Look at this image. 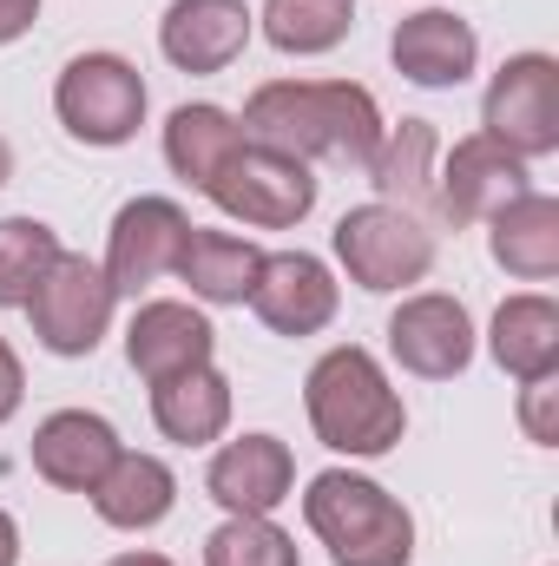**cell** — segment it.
Listing matches in <instances>:
<instances>
[{
    "label": "cell",
    "instance_id": "8992f818",
    "mask_svg": "<svg viewBox=\"0 0 559 566\" xmlns=\"http://www.w3.org/2000/svg\"><path fill=\"white\" fill-rule=\"evenodd\" d=\"M53 113L80 145H126L145 126V80L119 53H80L66 60L53 86Z\"/></svg>",
    "mask_w": 559,
    "mask_h": 566
},
{
    "label": "cell",
    "instance_id": "7c38bea8",
    "mask_svg": "<svg viewBox=\"0 0 559 566\" xmlns=\"http://www.w3.org/2000/svg\"><path fill=\"white\" fill-rule=\"evenodd\" d=\"M336 277L309 251H264V271L251 283V310L277 336H316L336 323Z\"/></svg>",
    "mask_w": 559,
    "mask_h": 566
},
{
    "label": "cell",
    "instance_id": "ac0fdd59",
    "mask_svg": "<svg viewBox=\"0 0 559 566\" xmlns=\"http://www.w3.org/2000/svg\"><path fill=\"white\" fill-rule=\"evenodd\" d=\"M487 251L507 277L547 283L559 277V198L547 191H520L514 205H500L487 218Z\"/></svg>",
    "mask_w": 559,
    "mask_h": 566
},
{
    "label": "cell",
    "instance_id": "d6986e66",
    "mask_svg": "<svg viewBox=\"0 0 559 566\" xmlns=\"http://www.w3.org/2000/svg\"><path fill=\"white\" fill-rule=\"evenodd\" d=\"M151 422L178 448H204V441H218L231 428V382L211 363L178 369V376L151 382Z\"/></svg>",
    "mask_w": 559,
    "mask_h": 566
},
{
    "label": "cell",
    "instance_id": "ba28073f",
    "mask_svg": "<svg viewBox=\"0 0 559 566\" xmlns=\"http://www.w3.org/2000/svg\"><path fill=\"white\" fill-rule=\"evenodd\" d=\"M487 139H500L514 158H547L559 151V60L553 53H514L481 99Z\"/></svg>",
    "mask_w": 559,
    "mask_h": 566
},
{
    "label": "cell",
    "instance_id": "4fadbf2b",
    "mask_svg": "<svg viewBox=\"0 0 559 566\" xmlns=\"http://www.w3.org/2000/svg\"><path fill=\"white\" fill-rule=\"evenodd\" d=\"M389 60H395L402 80H415L428 93H447V86L474 80V66H481V33H474L454 7H421L409 20H395Z\"/></svg>",
    "mask_w": 559,
    "mask_h": 566
},
{
    "label": "cell",
    "instance_id": "5bb4252c",
    "mask_svg": "<svg viewBox=\"0 0 559 566\" xmlns=\"http://www.w3.org/2000/svg\"><path fill=\"white\" fill-rule=\"evenodd\" d=\"M257 13L244 0H171L158 20V53L178 73H224L251 46Z\"/></svg>",
    "mask_w": 559,
    "mask_h": 566
},
{
    "label": "cell",
    "instance_id": "f1b7e54d",
    "mask_svg": "<svg viewBox=\"0 0 559 566\" xmlns=\"http://www.w3.org/2000/svg\"><path fill=\"white\" fill-rule=\"evenodd\" d=\"M20 396H27V369H20V356H13V343L0 336V428L20 416Z\"/></svg>",
    "mask_w": 559,
    "mask_h": 566
},
{
    "label": "cell",
    "instance_id": "277c9868",
    "mask_svg": "<svg viewBox=\"0 0 559 566\" xmlns=\"http://www.w3.org/2000/svg\"><path fill=\"white\" fill-rule=\"evenodd\" d=\"M204 198H211L224 218H238V224L289 231V224H303V218L316 211V171H309L303 158L277 151V145L244 139L224 165H218V178H211Z\"/></svg>",
    "mask_w": 559,
    "mask_h": 566
},
{
    "label": "cell",
    "instance_id": "9a60e30c",
    "mask_svg": "<svg viewBox=\"0 0 559 566\" xmlns=\"http://www.w3.org/2000/svg\"><path fill=\"white\" fill-rule=\"evenodd\" d=\"M289 488H296V454L277 434H244V441L218 448L204 468V494L224 514H277Z\"/></svg>",
    "mask_w": 559,
    "mask_h": 566
},
{
    "label": "cell",
    "instance_id": "3957f363",
    "mask_svg": "<svg viewBox=\"0 0 559 566\" xmlns=\"http://www.w3.org/2000/svg\"><path fill=\"white\" fill-rule=\"evenodd\" d=\"M309 534L329 547V566H409L415 560V514L369 474L323 468L303 494Z\"/></svg>",
    "mask_w": 559,
    "mask_h": 566
},
{
    "label": "cell",
    "instance_id": "484cf974",
    "mask_svg": "<svg viewBox=\"0 0 559 566\" xmlns=\"http://www.w3.org/2000/svg\"><path fill=\"white\" fill-rule=\"evenodd\" d=\"M53 258H60L53 224H40V218H7V224H0V310H20V303L33 296V283L53 271Z\"/></svg>",
    "mask_w": 559,
    "mask_h": 566
},
{
    "label": "cell",
    "instance_id": "4dcf8cb0",
    "mask_svg": "<svg viewBox=\"0 0 559 566\" xmlns=\"http://www.w3.org/2000/svg\"><path fill=\"white\" fill-rule=\"evenodd\" d=\"M0 566H20V527L7 507H0Z\"/></svg>",
    "mask_w": 559,
    "mask_h": 566
},
{
    "label": "cell",
    "instance_id": "2e32d148",
    "mask_svg": "<svg viewBox=\"0 0 559 566\" xmlns=\"http://www.w3.org/2000/svg\"><path fill=\"white\" fill-rule=\"evenodd\" d=\"M113 461H119V434L93 409H60L33 428V474L66 494H93Z\"/></svg>",
    "mask_w": 559,
    "mask_h": 566
},
{
    "label": "cell",
    "instance_id": "9c48e42d",
    "mask_svg": "<svg viewBox=\"0 0 559 566\" xmlns=\"http://www.w3.org/2000/svg\"><path fill=\"white\" fill-rule=\"evenodd\" d=\"M389 356L421 382H454L474 363V316L461 296L421 290L389 316Z\"/></svg>",
    "mask_w": 559,
    "mask_h": 566
},
{
    "label": "cell",
    "instance_id": "52a82bcc",
    "mask_svg": "<svg viewBox=\"0 0 559 566\" xmlns=\"http://www.w3.org/2000/svg\"><path fill=\"white\" fill-rule=\"evenodd\" d=\"M113 303H119V290L106 283V271H99L93 258L60 251L53 271L33 283V296H27L20 310L33 316L40 349H53V356H93L99 336L113 329Z\"/></svg>",
    "mask_w": 559,
    "mask_h": 566
},
{
    "label": "cell",
    "instance_id": "d6a6232c",
    "mask_svg": "<svg viewBox=\"0 0 559 566\" xmlns=\"http://www.w3.org/2000/svg\"><path fill=\"white\" fill-rule=\"evenodd\" d=\"M7 178H13V145L0 139V185H7Z\"/></svg>",
    "mask_w": 559,
    "mask_h": 566
},
{
    "label": "cell",
    "instance_id": "83f0119b",
    "mask_svg": "<svg viewBox=\"0 0 559 566\" xmlns=\"http://www.w3.org/2000/svg\"><path fill=\"white\" fill-rule=\"evenodd\" d=\"M553 402H559V369H553V376L520 382V428H527V441H540V448H553V441H559Z\"/></svg>",
    "mask_w": 559,
    "mask_h": 566
},
{
    "label": "cell",
    "instance_id": "8fae6325",
    "mask_svg": "<svg viewBox=\"0 0 559 566\" xmlns=\"http://www.w3.org/2000/svg\"><path fill=\"white\" fill-rule=\"evenodd\" d=\"M184 231H191V218L171 198H133V205H119L113 238H106V264H99L106 283L119 296H145L158 277H171Z\"/></svg>",
    "mask_w": 559,
    "mask_h": 566
},
{
    "label": "cell",
    "instance_id": "603a6c76",
    "mask_svg": "<svg viewBox=\"0 0 559 566\" xmlns=\"http://www.w3.org/2000/svg\"><path fill=\"white\" fill-rule=\"evenodd\" d=\"M244 145V126L224 113V106H178L165 119V165L191 185V191H211L218 165Z\"/></svg>",
    "mask_w": 559,
    "mask_h": 566
},
{
    "label": "cell",
    "instance_id": "6da1fadb",
    "mask_svg": "<svg viewBox=\"0 0 559 566\" xmlns=\"http://www.w3.org/2000/svg\"><path fill=\"white\" fill-rule=\"evenodd\" d=\"M244 139L277 145L289 158H329L349 171H369L382 151V106L356 80H271L244 106Z\"/></svg>",
    "mask_w": 559,
    "mask_h": 566
},
{
    "label": "cell",
    "instance_id": "30bf717a",
    "mask_svg": "<svg viewBox=\"0 0 559 566\" xmlns=\"http://www.w3.org/2000/svg\"><path fill=\"white\" fill-rule=\"evenodd\" d=\"M527 185V158H514L500 139L474 133L447 151V165L434 171V211L454 218V224H487L500 205H514Z\"/></svg>",
    "mask_w": 559,
    "mask_h": 566
},
{
    "label": "cell",
    "instance_id": "7402d4cb",
    "mask_svg": "<svg viewBox=\"0 0 559 566\" xmlns=\"http://www.w3.org/2000/svg\"><path fill=\"white\" fill-rule=\"evenodd\" d=\"M487 349H494V363H500L514 382L553 376V369H559V303H553V296H540V290L507 296V303L494 310Z\"/></svg>",
    "mask_w": 559,
    "mask_h": 566
},
{
    "label": "cell",
    "instance_id": "5b68a950",
    "mask_svg": "<svg viewBox=\"0 0 559 566\" xmlns=\"http://www.w3.org/2000/svg\"><path fill=\"white\" fill-rule=\"evenodd\" d=\"M336 264L349 271V283H362L376 296L409 290L434 271V231L402 205H382V198L356 205L336 218Z\"/></svg>",
    "mask_w": 559,
    "mask_h": 566
},
{
    "label": "cell",
    "instance_id": "44dd1931",
    "mask_svg": "<svg viewBox=\"0 0 559 566\" xmlns=\"http://www.w3.org/2000/svg\"><path fill=\"white\" fill-rule=\"evenodd\" d=\"M171 507H178V474H171L158 454H126V448H119V461H113V468L99 474V488H93V514H99L106 527H119V534L158 527Z\"/></svg>",
    "mask_w": 559,
    "mask_h": 566
},
{
    "label": "cell",
    "instance_id": "cb8c5ba5",
    "mask_svg": "<svg viewBox=\"0 0 559 566\" xmlns=\"http://www.w3.org/2000/svg\"><path fill=\"white\" fill-rule=\"evenodd\" d=\"M434 126L428 119H402L395 133H382V151L369 158V178H376V191H382V205H402V211H415V205H434Z\"/></svg>",
    "mask_w": 559,
    "mask_h": 566
},
{
    "label": "cell",
    "instance_id": "e0dca14e",
    "mask_svg": "<svg viewBox=\"0 0 559 566\" xmlns=\"http://www.w3.org/2000/svg\"><path fill=\"white\" fill-rule=\"evenodd\" d=\"M211 349H218V329L204 323V310L171 303V296L139 303V316L126 329V363L139 369L145 382H165L178 369H198V363H211Z\"/></svg>",
    "mask_w": 559,
    "mask_h": 566
},
{
    "label": "cell",
    "instance_id": "4316f807",
    "mask_svg": "<svg viewBox=\"0 0 559 566\" xmlns=\"http://www.w3.org/2000/svg\"><path fill=\"white\" fill-rule=\"evenodd\" d=\"M204 566H303V554L271 514H231L204 541Z\"/></svg>",
    "mask_w": 559,
    "mask_h": 566
},
{
    "label": "cell",
    "instance_id": "1f68e13d",
    "mask_svg": "<svg viewBox=\"0 0 559 566\" xmlns=\"http://www.w3.org/2000/svg\"><path fill=\"white\" fill-rule=\"evenodd\" d=\"M106 566H171L165 554H119V560H106Z\"/></svg>",
    "mask_w": 559,
    "mask_h": 566
},
{
    "label": "cell",
    "instance_id": "ffe728a7",
    "mask_svg": "<svg viewBox=\"0 0 559 566\" xmlns=\"http://www.w3.org/2000/svg\"><path fill=\"white\" fill-rule=\"evenodd\" d=\"M264 271V251L251 238H231V231H204L191 224L184 244H178V264L171 277L191 283L198 303H251V283Z\"/></svg>",
    "mask_w": 559,
    "mask_h": 566
},
{
    "label": "cell",
    "instance_id": "7a4b0ae2",
    "mask_svg": "<svg viewBox=\"0 0 559 566\" xmlns=\"http://www.w3.org/2000/svg\"><path fill=\"white\" fill-rule=\"evenodd\" d=\"M303 409H309V428L323 448L336 454H356V461H376L402 441L409 428V409L402 396L389 389L382 363L362 349V343H342L329 356H316L309 382H303Z\"/></svg>",
    "mask_w": 559,
    "mask_h": 566
},
{
    "label": "cell",
    "instance_id": "f546056e",
    "mask_svg": "<svg viewBox=\"0 0 559 566\" xmlns=\"http://www.w3.org/2000/svg\"><path fill=\"white\" fill-rule=\"evenodd\" d=\"M40 20V0H0V46H13Z\"/></svg>",
    "mask_w": 559,
    "mask_h": 566
},
{
    "label": "cell",
    "instance_id": "d4e9b609",
    "mask_svg": "<svg viewBox=\"0 0 559 566\" xmlns=\"http://www.w3.org/2000/svg\"><path fill=\"white\" fill-rule=\"evenodd\" d=\"M257 27H264V40H271L277 53L309 60V53H329V46L349 40L356 0H264Z\"/></svg>",
    "mask_w": 559,
    "mask_h": 566
}]
</instances>
